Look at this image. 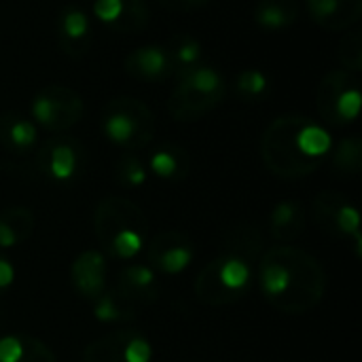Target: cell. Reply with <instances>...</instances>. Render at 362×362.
I'll return each mask as SVG.
<instances>
[{
	"mask_svg": "<svg viewBox=\"0 0 362 362\" xmlns=\"http://www.w3.org/2000/svg\"><path fill=\"white\" fill-rule=\"evenodd\" d=\"M0 362H57V358L38 337L11 333L0 337Z\"/></svg>",
	"mask_w": 362,
	"mask_h": 362,
	"instance_id": "obj_22",
	"label": "cell"
},
{
	"mask_svg": "<svg viewBox=\"0 0 362 362\" xmlns=\"http://www.w3.org/2000/svg\"><path fill=\"white\" fill-rule=\"evenodd\" d=\"M0 325H2V314H0Z\"/></svg>",
	"mask_w": 362,
	"mask_h": 362,
	"instance_id": "obj_34",
	"label": "cell"
},
{
	"mask_svg": "<svg viewBox=\"0 0 362 362\" xmlns=\"http://www.w3.org/2000/svg\"><path fill=\"white\" fill-rule=\"evenodd\" d=\"M112 174H115V182L123 189H138L148 180L146 163L136 153H123L117 159Z\"/></svg>",
	"mask_w": 362,
	"mask_h": 362,
	"instance_id": "obj_28",
	"label": "cell"
},
{
	"mask_svg": "<svg viewBox=\"0 0 362 362\" xmlns=\"http://www.w3.org/2000/svg\"><path fill=\"white\" fill-rule=\"evenodd\" d=\"M0 146L13 155L34 151L38 146V125L17 110L0 112Z\"/></svg>",
	"mask_w": 362,
	"mask_h": 362,
	"instance_id": "obj_20",
	"label": "cell"
},
{
	"mask_svg": "<svg viewBox=\"0 0 362 362\" xmlns=\"http://www.w3.org/2000/svg\"><path fill=\"white\" fill-rule=\"evenodd\" d=\"M165 8L170 11H191V8H199L210 0H159Z\"/></svg>",
	"mask_w": 362,
	"mask_h": 362,
	"instance_id": "obj_33",
	"label": "cell"
},
{
	"mask_svg": "<svg viewBox=\"0 0 362 362\" xmlns=\"http://www.w3.org/2000/svg\"><path fill=\"white\" fill-rule=\"evenodd\" d=\"M310 17L329 32L350 30L362 15V0H305Z\"/></svg>",
	"mask_w": 362,
	"mask_h": 362,
	"instance_id": "obj_18",
	"label": "cell"
},
{
	"mask_svg": "<svg viewBox=\"0 0 362 362\" xmlns=\"http://www.w3.org/2000/svg\"><path fill=\"white\" fill-rule=\"evenodd\" d=\"M34 212L25 206H8L0 212V250L25 244L34 233Z\"/></svg>",
	"mask_w": 362,
	"mask_h": 362,
	"instance_id": "obj_23",
	"label": "cell"
},
{
	"mask_svg": "<svg viewBox=\"0 0 362 362\" xmlns=\"http://www.w3.org/2000/svg\"><path fill=\"white\" fill-rule=\"evenodd\" d=\"M55 36L64 55L83 57L93 42V28L89 15L81 6H64L55 19Z\"/></svg>",
	"mask_w": 362,
	"mask_h": 362,
	"instance_id": "obj_15",
	"label": "cell"
},
{
	"mask_svg": "<svg viewBox=\"0 0 362 362\" xmlns=\"http://www.w3.org/2000/svg\"><path fill=\"white\" fill-rule=\"evenodd\" d=\"M193 161L185 146L163 142L148 155L146 170L163 182H182L191 174Z\"/></svg>",
	"mask_w": 362,
	"mask_h": 362,
	"instance_id": "obj_19",
	"label": "cell"
},
{
	"mask_svg": "<svg viewBox=\"0 0 362 362\" xmlns=\"http://www.w3.org/2000/svg\"><path fill=\"white\" fill-rule=\"evenodd\" d=\"M227 83L223 74L199 62L176 72V87L168 98V112L178 123H193L223 104Z\"/></svg>",
	"mask_w": 362,
	"mask_h": 362,
	"instance_id": "obj_5",
	"label": "cell"
},
{
	"mask_svg": "<svg viewBox=\"0 0 362 362\" xmlns=\"http://www.w3.org/2000/svg\"><path fill=\"white\" fill-rule=\"evenodd\" d=\"M102 134L108 142L123 148L125 153H136L146 148L157 129L153 110L138 98L119 95L108 100L102 110Z\"/></svg>",
	"mask_w": 362,
	"mask_h": 362,
	"instance_id": "obj_6",
	"label": "cell"
},
{
	"mask_svg": "<svg viewBox=\"0 0 362 362\" xmlns=\"http://www.w3.org/2000/svg\"><path fill=\"white\" fill-rule=\"evenodd\" d=\"M333 170L341 176H358L362 170V142L361 138H344L329 155Z\"/></svg>",
	"mask_w": 362,
	"mask_h": 362,
	"instance_id": "obj_27",
	"label": "cell"
},
{
	"mask_svg": "<svg viewBox=\"0 0 362 362\" xmlns=\"http://www.w3.org/2000/svg\"><path fill=\"white\" fill-rule=\"evenodd\" d=\"M93 17L119 34H136L151 21V8L146 0H93Z\"/></svg>",
	"mask_w": 362,
	"mask_h": 362,
	"instance_id": "obj_13",
	"label": "cell"
},
{
	"mask_svg": "<svg viewBox=\"0 0 362 362\" xmlns=\"http://www.w3.org/2000/svg\"><path fill=\"white\" fill-rule=\"evenodd\" d=\"M195 259L193 240L180 229L159 231L146 246V261L159 276H178Z\"/></svg>",
	"mask_w": 362,
	"mask_h": 362,
	"instance_id": "obj_12",
	"label": "cell"
},
{
	"mask_svg": "<svg viewBox=\"0 0 362 362\" xmlns=\"http://www.w3.org/2000/svg\"><path fill=\"white\" fill-rule=\"evenodd\" d=\"M337 59L348 72H361L362 70V34L358 28H350L346 36L339 40L337 47Z\"/></svg>",
	"mask_w": 362,
	"mask_h": 362,
	"instance_id": "obj_31",
	"label": "cell"
},
{
	"mask_svg": "<svg viewBox=\"0 0 362 362\" xmlns=\"http://www.w3.org/2000/svg\"><path fill=\"white\" fill-rule=\"evenodd\" d=\"M93 316L104 325H127L136 318V305L121 297L112 286H108L93 301Z\"/></svg>",
	"mask_w": 362,
	"mask_h": 362,
	"instance_id": "obj_26",
	"label": "cell"
},
{
	"mask_svg": "<svg viewBox=\"0 0 362 362\" xmlns=\"http://www.w3.org/2000/svg\"><path fill=\"white\" fill-rule=\"evenodd\" d=\"M34 163L42 178L55 185H68L76 180L85 168V148L76 138L57 134L36 148Z\"/></svg>",
	"mask_w": 362,
	"mask_h": 362,
	"instance_id": "obj_10",
	"label": "cell"
},
{
	"mask_svg": "<svg viewBox=\"0 0 362 362\" xmlns=\"http://www.w3.org/2000/svg\"><path fill=\"white\" fill-rule=\"evenodd\" d=\"M233 87H235V93L242 100L259 102V100H263L269 93V78L261 70H257V68H246V70H242L235 76Z\"/></svg>",
	"mask_w": 362,
	"mask_h": 362,
	"instance_id": "obj_30",
	"label": "cell"
},
{
	"mask_svg": "<svg viewBox=\"0 0 362 362\" xmlns=\"http://www.w3.org/2000/svg\"><path fill=\"white\" fill-rule=\"evenodd\" d=\"M93 233L100 250L115 261H134L146 246L148 218L123 195L102 197L93 210Z\"/></svg>",
	"mask_w": 362,
	"mask_h": 362,
	"instance_id": "obj_3",
	"label": "cell"
},
{
	"mask_svg": "<svg viewBox=\"0 0 362 362\" xmlns=\"http://www.w3.org/2000/svg\"><path fill=\"white\" fill-rule=\"evenodd\" d=\"M314 223L333 238L350 240L356 259L362 257L361 214L358 208L337 191H322L312 202Z\"/></svg>",
	"mask_w": 362,
	"mask_h": 362,
	"instance_id": "obj_9",
	"label": "cell"
},
{
	"mask_svg": "<svg viewBox=\"0 0 362 362\" xmlns=\"http://www.w3.org/2000/svg\"><path fill=\"white\" fill-rule=\"evenodd\" d=\"M32 121L53 134L72 129L85 112V104L78 91L66 85H47L32 100Z\"/></svg>",
	"mask_w": 362,
	"mask_h": 362,
	"instance_id": "obj_8",
	"label": "cell"
},
{
	"mask_svg": "<svg viewBox=\"0 0 362 362\" xmlns=\"http://www.w3.org/2000/svg\"><path fill=\"white\" fill-rule=\"evenodd\" d=\"M257 278V263L233 250H223L206 263L193 284L195 299L208 308H225L242 301Z\"/></svg>",
	"mask_w": 362,
	"mask_h": 362,
	"instance_id": "obj_4",
	"label": "cell"
},
{
	"mask_svg": "<svg viewBox=\"0 0 362 362\" xmlns=\"http://www.w3.org/2000/svg\"><path fill=\"white\" fill-rule=\"evenodd\" d=\"M361 83L352 72L337 68L320 78L316 89V108L327 125H352L361 115Z\"/></svg>",
	"mask_w": 362,
	"mask_h": 362,
	"instance_id": "obj_7",
	"label": "cell"
},
{
	"mask_svg": "<svg viewBox=\"0 0 362 362\" xmlns=\"http://www.w3.org/2000/svg\"><path fill=\"white\" fill-rule=\"evenodd\" d=\"M121 297H125L132 305H151L161 295L159 274L148 263H127L119 274L112 286Z\"/></svg>",
	"mask_w": 362,
	"mask_h": 362,
	"instance_id": "obj_17",
	"label": "cell"
},
{
	"mask_svg": "<svg viewBox=\"0 0 362 362\" xmlns=\"http://www.w3.org/2000/svg\"><path fill=\"white\" fill-rule=\"evenodd\" d=\"M70 280L78 297L93 303L108 288V257L102 250H83L72 259Z\"/></svg>",
	"mask_w": 362,
	"mask_h": 362,
	"instance_id": "obj_14",
	"label": "cell"
},
{
	"mask_svg": "<svg viewBox=\"0 0 362 362\" xmlns=\"http://www.w3.org/2000/svg\"><path fill=\"white\" fill-rule=\"evenodd\" d=\"M333 151V138L325 125L301 112L274 119L261 138L265 168L284 180H299L320 170Z\"/></svg>",
	"mask_w": 362,
	"mask_h": 362,
	"instance_id": "obj_2",
	"label": "cell"
},
{
	"mask_svg": "<svg viewBox=\"0 0 362 362\" xmlns=\"http://www.w3.org/2000/svg\"><path fill=\"white\" fill-rule=\"evenodd\" d=\"M308 210L299 199H284L269 214V233L280 244H291L305 231Z\"/></svg>",
	"mask_w": 362,
	"mask_h": 362,
	"instance_id": "obj_21",
	"label": "cell"
},
{
	"mask_svg": "<svg viewBox=\"0 0 362 362\" xmlns=\"http://www.w3.org/2000/svg\"><path fill=\"white\" fill-rule=\"evenodd\" d=\"M83 362H153V346L136 329H115L85 348Z\"/></svg>",
	"mask_w": 362,
	"mask_h": 362,
	"instance_id": "obj_11",
	"label": "cell"
},
{
	"mask_svg": "<svg viewBox=\"0 0 362 362\" xmlns=\"http://www.w3.org/2000/svg\"><path fill=\"white\" fill-rule=\"evenodd\" d=\"M13 282H15V267L0 250V297L8 293Z\"/></svg>",
	"mask_w": 362,
	"mask_h": 362,
	"instance_id": "obj_32",
	"label": "cell"
},
{
	"mask_svg": "<svg viewBox=\"0 0 362 362\" xmlns=\"http://www.w3.org/2000/svg\"><path fill=\"white\" fill-rule=\"evenodd\" d=\"M123 70L144 83H161L176 74L174 62L165 45H142L129 51L123 59Z\"/></svg>",
	"mask_w": 362,
	"mask_h": 362,
	"instance_id": "obj_16",
	"label": "cell"
},
{
	"mask_svg": "<svg viewBox=\"0 0 362 362\" xmlns=\"http://www.w3.org/2000/svg\"><path fill=\"white\" fill-rule=\"evenodd\" d=\"M172 62H174V68L176 72L185 70V68H191L195 64L202 62V42L191 36V34H176L168 40L165 45Z\"/></svg>",
	"mask_w": 362,
	"mask_h": 362,
	"instance_id": "obj_29",
	"label": "cell"
},
{
	"mask_svg": "<svg viewBox=\"0 0 362 362\" xmlns=\"http://www.w3.org/2000/svg\"><path fill=\"white\" fill-rule=\"evenodd\" d=\"M221 248L244 255L246 259H250L252 263L259 265V259L265 252V235H263L261 227H257L252 223H246V225L229 229L225 233L223 242H221Z\"/></svg>",
	"mask_w": 362,
	"mask_h": 362,
	"instance_id": "obj_25",
	"label": "cell"
},
{
	"mask_svg": "<svg viewBox=\"0 0 362 362\" xmlns=\"http://www.w3.org/2000/svg\"><path fill=\"white\" fill-rule=\"evenodd\" d=\"M299 13V0H259L252 11V19L261 30L280 32L297 23Z\"/></svg>",
	"mask_w": 362,
	"mask_h": 362,
	"instance_id": "obj_24",
	"label": "cell"
},
{
	"mask_svg": "<svg viewBox=\"0 0 362 362\" xmlns=\"http://www.w3.org/2000/svg\"><path fill=\"white\" fill-rule=\"evenodd\" d=\"M257 282L265 301L288 316L312 312L327 293V274L318 259L291 244H278L263 252Z\"/></svg>",
	"mask_w": 362,
	"mask_h": 362,
	"instance_id": "obj_1",
	"label": "cell"
}]
</instances>
